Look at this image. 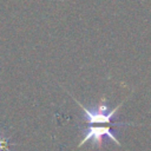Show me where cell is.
Listing matches in <instances>:
<instances>
[{
    "label": "cell",
    "mask_w": 151,
    "mask_h": 151,
    "mask_svg": "<svg viewBox=\"0 0 151 151\" xmlns=\"http://www.w3.org/2000/svg\"><path fill=\"white\" fill-rule=\"evenodd\" d=\"M74 101L81 107L83 110V113H84V117H85V120L88 125H105V124H109V125H113V126H123V125H130V123H114L112 122L118 109L123 105V103H120L118 106H116L113 110H109L107 105H106V98L103 97L99 101V104L96 106V107H86L84 106L83 104H80L76 98H73Z\"/></svg>",
    "instance_id": "cell-1"
},
{
    "label": "cell",
    "mask_w": 151,
    "mask_h": 151,
    "mask_svg": "<svg viewBox=\"0 0 151 151\" xmlns=\"http://www.w3.org/2000/svg\"><path fill=\"white\" fill-rule=\"evenodd\" d=\"M104 137H107L116 144L120 145L110 125L109 126H106V125H88V127L84 131V136H83L81 142L79 143V146L84 145L87 142H91L93 146L96 145L99 147L103 144Z\"/></svg>",
    "instance_id": "cell-2"
},
{
    "label": "cell",
    "mask_w": 151,
    "mask_h": 151,
    "mask_svg": "<svg viewBox=\"0 0 151 151\" xmlns=\"http://www.w3.org/2000/svg\"><path fill=\"white\" fill-rule=\"evenodd\" d=\"M14 143L12 142L11 136H8L5 131H0V151H13Z\"/></svg>",
    "instance_id": "cell-3"
}]
</instances>
